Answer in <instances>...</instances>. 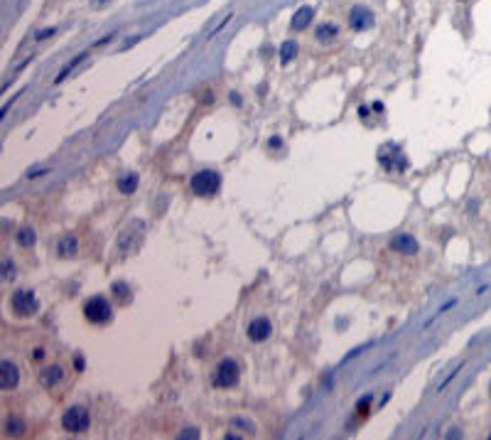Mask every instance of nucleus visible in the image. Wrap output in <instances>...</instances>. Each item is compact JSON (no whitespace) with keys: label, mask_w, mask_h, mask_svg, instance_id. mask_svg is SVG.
I'll use <instances>...</instances> for the list:
<instances>
[{"label":"nucleus","mask_w":491,"mask_h":440,"mask_svg":"<svg viewBox=\"0 0 491 440\" xmlns=\"http://www.w3.org/2000/svg\"><path fill=\"white\" fill-rule=\"evenodd\" d=\"M246 332H248V340H251V342H266V340L270 337L273 327H270V320L256 317V320H251V325H248Z\"/></svg>","instance_id":"nucleus-7"},{"label":"nucleus","mask_w":491,"mask_h":440,"mask_svg":"<svg viewBox=\"0 0 491 440\" xmlns=\"http://www.w3.org/2000/svg\"><path fill=\"white\" fill-rule=\"evenodd\" d=\"M42 175H47V170H35V172H30L27 177H30V180H35V177H42Z\"/></svg>","instance_id":"nucleus-23"},{"label":"nucleus","mask_w":491,"mask_h":440,"mask_svg":"<svg viewBox=\"0 0 491 440\" xmlns=\"http://www.w3.org/2000/svg\"><path fill=\"white\" fill-rule=\"evenodd\" d=\"M5 428H7V433H12V436H22V433H25V423H22L20 418H7Z\"/></svg>","instance_id":"nucleus-18"},{"label":"nucleus","mask_w":491,"mask_h":440,"mask_svg":"<svg viewBox=\"0 0 491 440\" xmlns=\"http://www.w3.org/2000/svg\"><path fill=\"white\" fill-rule=\"evenodd\" d=\"M5 278H15V266L12 263H5V273H2Z\"/></svg>","instance_id":"nucleus-22"},{"label":"nucleus","mask_w":491,"mask_h":440,"mask_svg":"<svg viewBox=\"0 0 491 440\" xmlns=\"http://www.w3.org/2000/svg\"><path fill=\"white\" fill-rule=\"evenodd\" d=\"M339 35V27L337 25H332V22H327V25H319L317 30H314V37L319 40V42H324V40H332V37H337Z\"/></svg>","instance_id":"nucleus-16"},{"label":"nucleus","mask_w":491,"mask_h":440,"mask_svg":"<svg viewBox=\"0 0 491 440\" xmlns=\"http://www.w3.org/2000/svg\"><path fill=\"white\" fill-rule=\"evenodd\" d=\"M35 241H37L35 229L25 226V229H20V231H17V244H20L22 248H32V246H35Z\"/></svg>","instance_id":"nucleus-15"},{"label":"nucleus","mask_w":491,"mask_h":440,"mask_svg":"<svg viewBox=\"0 0 491 440\" xmlns=\"http://www.w3.org/2000/svg\"><path fill=\"white\" fill-rule=\"evenodd\" d=\"M189 187H192V192L199 195V197H211V195H216L219 187H221V175H219L216 170H199L197 175H192Z\"/></svg>","instance_id":"nucleus-1"},{"label":"nucleus","mask_w":491,"mask_h":440,"mask_svg":"<svg viewBox=\"0 0 491 440\" xmlns=\"http://www.w3.org/2000/svg\"><path fill=\"white\" fill-rule=\"evenodd\" d=\"M349 25H351V30H354V32H363V30H368V27L373 25V12H371L368 7H363V5L351 7Z\"/></svg>","instance_id":"nucleus-6"},{"label":"nucleus","mask_w":491,"mask_h":440,"mask_svg":"<svg viewBox=\"0 0 491 440\" xmlns=\"http://www.w3.org/2000/svg\"><path fill=\"white\" fill-rule=\"evenodd\" d=\"M238 379H241V369L238 364L233 362V359H221L219 364H216V371H214V386H221V389H231V386H236L238 384Z\"/></svg>","instance_id":"nucleus-3"},{"label":"nucleus","mask_w":491,"mask_h":440,"mask_svg":"<svg viewBox=\"0 0 491 440\" xmlns=\"http://www.w3.org/2000/svg\"><path fill=\"white\" fill-rule=\"evenodd\" d=\"M17 381H20V371L17 367L12 364V362H2L0 364V384H2V389L7 391V389H15L17 386Z\"/></svg>","instance_id":"nucleus-9"},{"label":"nucleus","mask_w":491,"mask_h":440,"mask_svg":"<svg viewBox=\"0 0 491 440\" xmlns=\"http://www.w3.org/2000/svg\"><path fill=\"white\" fill-rule=\"evenodd\" d=\"M76 251H79V241H76V236H74V234H67V236L59 241V246H57V253H59V256H64V258L76 256Z\"/></svg>","instance_id":"nucleus-13"},{"label":"nucleus","mask_w":491,"mask_h":440,"mask_svg":"<svg viewBox=\"0 0 491 440\" xmlns=\"http://www.w3.org/2000/svg\"><path fill=\"white\" fill-rule=\"evenodd\" d=\"M62 426H64L67 433H84L91 426V416L84 406H74L62 416Z\"/></svg>","instance_id":"nucleus-4"},{"label":"nucleus","mask_w":491,"mask_h":440,"mask_svg":"<svg viewBox=\"0 0 491 440\" xmlns=\"http://www.w3.org/2000/svg\"><path fill=\"white\" fill-rule=\"evenodd\" d=\"M84 317H86L91 325H106V322H111L113 310H111V305H108L106 297L96 295V297H89V300L84 302Z\"/></svg>","instance_id":"nucleus-2"},{"label":"nucleus","mask_w":491,"mask_h":440,"mask_svg":"<svg viewBox=\"0 0 491 440\" xmlns=\"http://www.w3.org/2000/svg\"><path fill=\"white\" fill-rule=\"evenodd\" d=\"M10 305H12V310L17 315H35L37 307H40V302H37L32 291H15L12 297H10Z\"/></svg>","instance_id":"nucleus-5"},{"label":"nucleus","mask_w":491,"mask_h":440,"mask_svg":"<svg viewBox=\"0 0 491 440\" xmlns=\"http://www.w3.org/2000/svg\"><path fill=\"white\" fill-rule=\"evenodd\" d=\"M312 17H314V10H312L310 5H305V7H300V10L295 12V17H292L290 27H292V30H305V27L312 22Z\"/></svg>","instance_id":"nucleus-11"},{"label":"nucleus","mask_w":491,"mask_h":440,"mask_svg":"<svg viewBox=\"0 0 491 440\" xmlns=\"http://www.w3.org/2000/svg\"><path fill=\"white\" fill-rule=\"evenodd\" d=\"M297 52H300V47H297V42H295V40H287V42H282V47H280V62H282V64H290V62L297 57Z\"/></svg>","instance_id":"nucleus-14"},{"label":"nucleus","mask_w":491,"mask_h":440,"mask_svg":"<svg viewBox=\"0 0 491 440\" xmlns=\"http://www.w3.org/2000/svg\"><path fill=\"white\" fill-rule=\"evenodd\" d=\"M64 379V369L62 367H47V369H42V374H40V384L45 386V389H52V386H57L59 381Z\"/></svg>","instance_id":"nucleus-10"},{"label":"nucleus","mask_w":491,"mask_h":440,"mask_svg":"<svg viewBox=\"0 0 491 440\" xmlns=\"http://www.w3.org/2000/svg\"><path fill=\"white\" fill-rule=\"evenodd\" d=\"M76 369H79V371L84 369V359H81V357H76Z\"/></svg>","instance_id":"nucleus-27"},{"label":"nucleus","mask_w":491,"mask_h":440,"mask_svg":"<svg viewBox=\"0 0 491 440\" xmlns=\"http://www.w3.org/2000/svg\"><path fill=\"white\" fill-rule=\"evenodd\" d=\"M231 101H233L236 106H241V96H238V94H231Z\"/></svg>","instance_id":"nucleus-26"},{"label":"nucleus","mask_w":491,"mask_h":440,"mask_svg":"<svg viewBox=\"0 0 491 440\" xmlns=\"http://www.w3.org/2000/svg\"><path fill=\"white\" fill-rule=\"evenodd\" d=\"M113 293L118 295L121 300H126V297H131V288H128L126 283H121V281H118V283H113Z\"/></svg>","instance_id":"nucleus-19"},{"label":"nucleus","mask_w":491,"mask_h":440,"mask_svg":"<svg viewBox=\"0 0 491 440\" xmlns=\"http://www.w3.org/2000/svg\"><path fill=\"white\" fill-rule=\"evenodd\" d=\"M371 398H373V396H371V393H368V396H366V398H361V401H358V403H356V411H358V413H363V411H366V408H368V403H371Z\"/></svg>","instance_id":"nucleus-20"},{"label":"nucleus","mask_w":491,"mask_h":440,"mask_svg":"<svg viewBox=\"0 0 491 440\" xmlns=\"http://www.w3.org/2000/svg\"><path fill=\"white\" fill-rule=\"evenodd\" d=\"M86 57H89L86 52H81V54H76V57L71 59L69 64H67V67H64V69L59 72V76H57V84H62V81H64V79H67V76H69V74L74 72V69H76V67H79V64H81V62L86 59Z\"/></svg>","instance_id":"nucleus-17"},{"label":"nucleus","mask_w":491,"mask_h":440,"mask_svg":"<svg viewBox=\"0 0 491 440\" xmlns=\"http://www.w3.org/2000/svg\"><path fill=\"white\" fill-rule=\"evenodd\" d=\"M391 248L396 251V253H405V256H415L418 253V241L410 236V234H398V236H393L391 239Z\"/></svg>","instance_id":"nucleus-8"},{"label":"nucleus","mask_w":491,"mask_h":440,"mask_svg":"<svg viewBox=\"0 0 491 440\" xmlns=\"http://www.w3.org/2000/svg\"><path fill=\"white\" fill-rule=\"evenodd\" d=\"M268 146L273 147V150H278V147L282 146V141H280V138H270V143H268Z\"/></svg>","instance_id":"nucleus-24"},{"label":"nucleus","mask_w":491,"mask_h":440,"mask_svg":"<svg viewBox=\"0 0 491 440\" xmlns=\"http://www.w3.org/2000/svg\"><path fill=\"white\" fill-rule=\"evenodd\" d=\"M54 35V27H49V30H42V32H37V40H47V37H52Z\"/></svg>","instance_id":"nucleus-21"},{"label":"nucleus","mask_w":491,"mask_h":440,"mask_svg":"<svg viewBox=\"0 0 491 440\" xmlns=\"http://www.w3.org/2000/svg\"><path fill=\"white\" fill-rule=\"evenodd\" d=\"M138 185H140V177L135 172H126V175L118 177V192L121 195H133L138 190Z\"/></svg>","instance_id":"nucleus-12"},{"label":"nucleus","mask_w":491,"mask_h":440,"mask_svg":"<svg viewBox=\"0 0 491 440\" xmlns=\"http://www.w3.org/2000/svg\"><path fill=\"white\" fill-rule=\"evenodd\" d=\"M35 359H45V349H42V347L35 349Z\"/></svg>","instance_id":"nucleus-25"}]
</instances>
